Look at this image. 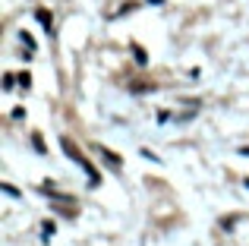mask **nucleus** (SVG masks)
Returning <instances> with one entry per match:
<instances>
[{"label":"nucleus","mask_w":249,"mask_h":246,"mask_svg":"<svg viewBox=\"0 0 249 246\" xmlns=\"http://www.w3.org/2000/svg\"><path fill=\"white\" fill-rule=\"evenodd\" d=\"M35 16H38V22H41V25H44V29H48V32L54 29V19H51V13H48V10H38Z\"/></svg>","instance_id":"f257e3e1"}]
</instances>
